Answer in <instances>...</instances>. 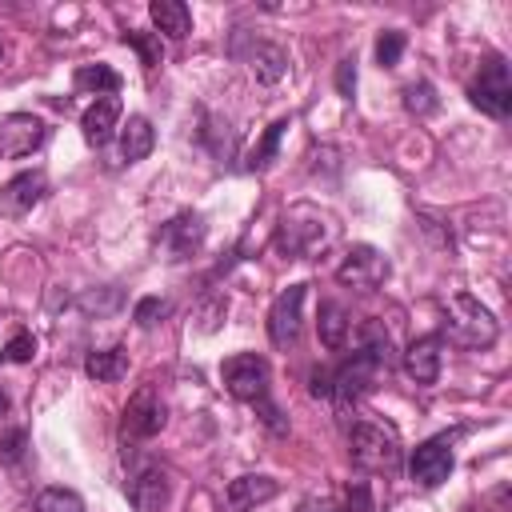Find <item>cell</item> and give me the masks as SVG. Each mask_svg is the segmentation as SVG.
I'll use <instances>...</instances> for the list:
<instances>
[{"label": "cell", "instance_id": "obj_2", "mask_svg": "<svg viewBox=\"0 0 512 512\" xmlns=\"http://www.w3.org/2000/svg\"><path fill=\"white\" fill-rule=\"evenodd\" d=\"M332 236H336V224L328 212H320L312 204H296L284 212V220L276 228V252H284L288 260H304V256L320 252Z\"/></svg>", "mask_w": 512, "mask_h": 512}, {"label": "cell", "instance_id": "obj_5", "mask_svg": "<svg viewBox=\"0 0 512 512\" xmlns=\"http://www.w3.org/2000/svg\"><path fill=\"white\" fill-rule=\"evenodd\" d=\"M124 496L136 512H160L172 496V480H168V468L156 464L152 456H140L132 460L128 468V480H124Z\"/></svg>", "mask_w": 512, "mask_h": 512}, {"label": "cell", "instance_id": "obj_10", "mask_svg": "<svg viewBox=\"0 0 512 512\" xmlns=\"http://www.w3.org/2000/svg\"><path fill=\"white\" fill-rule=\"evenodd\" d=\"M384 276H388V260L372 244H352L348 256L340 260V268H336V280L348 284V288H360V292L384 284Z\"/></svg>", "mask_w": 512, "mask_h": 512}, {"label": "cell", "instance_id": "obj_19", "mask_svg": "<svg viewBox=\"0 0 512 512\" xmlns=\"http://www.w3.org/2000/svg\"><path fill=\"white\" fill-rule=\"evenodd\" d=\"M148 16H152V24H156V36L164 32L168 40H184V36L192 32V12H188V4H180V0H152V4H148Z\"/></svg>", "mask_w": 512, "mask_h": 512}, {"label": "cell", "instance_id": "obj_20", "mask_svg": "<svg viewBox=\"0 0 512 512\" xmlns=\"http://www.w3.org/2000/svg\"><path fill=\"white\" fill-rule=\"evenodd\" d=\"M124 372H128L124 348H96V352L84 356V376L96 380V384H112V380H120Z\"/></svg>", "mask_w": 512, "mask_h": 512}, {"label": "cell", "instance_id": "obj_8", "mask_svg": "<svg viewBox=\"0 0 512 512\" xmlns=\"http://www.w3.org/2000/svg\"><path fill=\"white\" fill-rule=\"evenodd\" d=\"M48 136V124L32 112H8L0 116V160L32 156Z\"/></svg>", "mask_w": 512, "mask_h": 512}, {"label": "cell", "instance_id": "obj_11", "mask_svg": "<svg viewBox=\"0 0 512 512\" xmlns=\"http://www.w3.org/2000/svg\"><path fill=\"white\" fill-rule=\"evenodd\" d=\"M164 424H168V408H164V400L156 396V388H140V392L128 400L124 420H120L124 436H132V440H152Z\"/></svg>", "mask_w": 512, "mask_h": 512}, {"label": "cell", "instance_id": "obj_30", "mask_svg": "<svg viewBox=\"0 0 512 512\" xmlns=\"http://www.w3.org/2000/svg\"><path fill=\"white\" fill-rule=\"evenodd\" d=\"M340 512H376V500H372V488L368 480H352L344 488V508Z\"/></svg>", "mask_w": 512, "mask_h": 512}, {"label": "cell", "instance_id": "obj_16", "mask_svg": "<svg viewBox=\"0 0 512 512\" xmlns=\"http://www.w3.org/2000/svg\"><path fill=\"white\" fill-rule=\"evenodd\" d=\"M276 492H280V484H276L272 476H256V472H248V476L228 480V488H224V504H228L232 512H248V508H256V504L272 500Z\"/></svg>", "mask_w": 512, "mask_h": 512}, {"label": "cell", "instance_id": "obj_37", "mask_svg": "<svg viewBox=\"0 0 512 512\" xmlns=\"http://www.w3.org/2000/svg\"><path fill=\"white\" fill-rule=\"evenodd\" d=\"M296 512H340V504H336V500H328V496H308Z\"/></svg>", "mask_w": 512, "mask_h": 512}, {"label": "cell", "instance_id": "obj_7", "mask_svg": "<svg viewBox=\"0 0 512 512\" xmlns=\"http://www.w3.org/2000/svg\"><path fill=\"white\" fill-rule=\"evenodd\" d=\"M304 288L308 284H288L272 308H268V340L276 348H292L300 340V324H304Z\"/></svg>", "mask_w": 512, "mask_h": 512}, {"label": "cell", "instance_id": "obj_32", "mask_svg": "<svg viewBox=\"0 0 512 512\" xmlns=\"http://www.w3.org/2000/svg\"><path fill=\"white\" fill-rule=\"evenodd\" d=\"M36 356V336L32 332H16L12 340H8V348H4V360L8 364H28Z\"/></svg>", "mask_w": 512, "mask_h": 512}, {"label": "cell", "instance_id": "obj_35", "mask_svg": "<svg viewBox=\"0 0 512 512\" xmlns=\"http://www.w3.org/2000/svg\"><path fill=\"white\" fill-rule=\"evenodd\" d=\"M336 88H340V96H344V100H352V96H356V60H352V56L336 64Z\"/></svg>", "mask_w": 512, "mask_h": 512}, {"label": "cell", "instance_id": "obj_23", "mask_svg": "<svg viewBox=\"0 0 512 512\" xmlns=\"http://www.w3.org/2000/svg\"><path fill=\"white\" fill-rule=\"evenodd\" d=\"M252 72H256L260 84H276V80L288 72L284 48H276V44H256V48H252Z\"/></svg>", "mask_w": 512, "mask_h": 512}, {"label": "cell", "instance_id": "obj_14", "mask_svg": "<svg viewBox=\"0 0 512 512\" xmlns=\"http://www.w3.org/2000/svg\"><path fill=\"white\" fill-rule=\"evenodd\" d=\"M376 376H380V368H376L368 356L352 352V356L332 372V396H336L340 404H352V400H360V396L376 384Z\"/></svg>", "mask_w": 512, "mask_h": 512}, {"label": "cell", "instance_id": "obj_33", "mask_svg": "<svg viewBox=\"0 0 512 512\" xmlns=\"http://www.w3.org/2000/svg\"><path fill=\"white\" fill-rule=\"evenodd\" d=\"M116 304H120V292H116V288H104V296H100V292H84V296H80V308H84V312H96V316L112 312Z\"/></svg>", "mask_w": 512, "mask_h": 512}, {"label": "cell", "instance_id": "obj_29", "mask_svg": "<svg viewBox=\"0 0 512 512\" xmlns=\"http://www.w3.org/2000/svg\"><path fill=\"white\" fill-rule=\"evenodd\" d=\"M400 56H404V32H396V28L380 32V40H376V60H380V68L400 64Z\"/></svg>", "mask_w": 512, "mask_h": 512}, {"label": "cell", "instance_id": "obj_24", "mask_svg": "<svg viewBox=\"0 0 512 512\" xmlns=\"http://www.w3.org/2000/svg\"><path fill=\"white\" fill-rule=\"evenodd\" d=\"M76 88H80V92L112 96V92L120 88V76H116V68H108V64H84V68H76Z\"/></svg>", "mask_w": 512, "mask_h": 512}, {"label": "cell", "instance_id": "obj_13", "mask_svg": "<svg viewBox=\"0 0 512 512\" xmlns=\"http://www.w3.org/2000/svg\"><path fill=\"white\" fill-rule=\"evenodd\" d=\"M440 364H444V336H436V332L416 336L404 348V372L416 384H436L440 380Z\"/></svg>", "mask_w": 512, "mask_h": 512}, {"label": "cell", "instance_id": "obj_27", "mask_svg": "<svg viewBox=\"0 0 512 512\" xmlns=\"http://www.w3.org/2000/svg\"><path fill=\"white\" fill-rule=\"evenodd\" d=\"M124 44H132L148 68L164 60V44H160V36H156V32H124Z\"/></svg>", "mask_w": 512, "mask_h": 512}, {"label": "cell", "instance_id": "obj_9", "mask_svg": "<svg viewBox=\"0 0 512 512\" xmlns=\"http://www.w3.org/2000/svg\"><path fill=\"white\" fill-rule=\"evenodd\" d=\"M448 472H452V436H448V432H440V436L416 444V452H412V460H408V476H412L420 488L444 484Z\"/></svg>", "mask_w": 512, "mask_h": 512}, {"label": "cell", "instance_id": "obj_31", "mask_svg": "<svg viewBox=\"0 0 512 512\" xmlns=\"http://www.w3.org/2000/svg\"><path fill=\"white\" fill-rule=\"evenodd\" d=\"M288 124H292V120H276V124H272V128L264 132V140H260V148L252 152V168H264V164L272 160V152H276V144H280V136L288 132Z\"/></svg>", "mask_w": 512, "mask_h": 512}, {"label": "cell", "instance_id": "obj_38", "mask_svg": "<svg viewBox=\"0 0 512 512\" xmlns=\"http://www.w3.org/2000/svg\"><path fill=\"white\" fill-rule=\"evenodd\" d=\"M0 412H8V396L4 392H0Z\"/></svg>", "mask_w": 512, "mask_h": 512}, {"label": "cell", "instance_id": "obj_28", "mask_svg": "<svg viewBox=\"0 0 512 512\" xmlns=\"http://www.w3.org/2000/svg\"><path fill=\"white\" fill-rule=\"evenodd\" d=\"M168 312H172V304H168V300H160V296H144V300H136L132 320H136L140 328H152V324H160Z\"/></svg>", "mask_w": 512, "mask_h": 512}, {"label": "cell", "instance_id": "obj_34", "mask_svg": "<svg viewBox=\"0 0 512 512\" xmlns=\"http://www.w3.org/2000/svg\"><path fill=\"white\" fill-rule=\"evenodd\" d=\"M24 444H28L24 428H12L8 436H0V460H4V464H16V460L24 456Z\"/></svg>", "mask_w": 512, "mask_h": 512}, {"label": "cell", "instance_id": "obj_15", "mask_svg": "<svg viewBox=\"0 0 512 512\" xmlns=\"http://www.w3.org/2000/svg\"><path fill=\"white\" fill-rule=\"evenodd\" d=\"M44 192H48L44 172H20V176H12V180L0 188V212H8V216L32 212V208L44 200Z\"/></svg>", "mask_w": 512, "mask_h": 512}, {"label": "cell", "instance_id": "obj_12", "mask_svg": "<svg viewBox=\"0 0 512 512\" xmlns=\"http://www.w3.org/2000/svg\"><path fill=\"white\" fill-rule=\"evenodd\" d=\"M200 244H204V216H196V212L172 216V220L160 228V236H156V248H160L168 260H188Z\"/></svg>", "mask_w": 512, "mask_h": 512}, {"label": "cell", "instance_id": "obj_25", "mask_svg": "<svg viewBox=\"0 0 512 512\" xmlns=\"http://www.w3.org/2000/svg\"><path fill=\"white\" fill-rule=\"evenodd\" d=\"M436 88L428 84V80H412V84H404V108L412 112V116H428V112H436Z\"/></svg>", "mask_w": 512, "mask_h": 512}, {"label": "cell", "instance_id": "obj_1", "mask_svg": "<svg viewBox=\"0 0 512 512\" xmlns=\"http://www.w3.org/2000/svg\"><path fill=\"white\" fill-rule=\"evenodd\" d=\"M220 376H224V388H228L236 400L252 404V408L260 412V420H264L272 432H284V428H288V424L280 420V408H276V404H272V396H268L272 368H268V360H264V356H256V352L228 356V360H224V368H220Z\"/></svg>", "mask_w": 512, "mask_h": 512}, {"label": "cell", "instance_id": "obj_3", "mask_svg": "<svg viewBox=\"0 0 512 512\" xmlns=\"http://www.w3.org/2000/svg\"><path fill=\"white\" fill-rule=\"evenodd\" d=\"M444 336L460 348H488V344H496L500 324L472 292H456L444 308Z\"/></svg>", "mask_w": 512, "mask_h": 512}, {"label": "cell", "instance_id": "obj_36", "mask_svg": "<svg viewBox=\"0 0 512 512\" xmlns=\"http://www.w3.org/2000/svg\"><path fill=\"white\" fill-rule=\"evenodd\" d=\"M308 392H312L316 400H320V396L328 400V396H332V372H328V368H312V372H308Z\"/></svg>", "mask_w": 512, "mask_h": 512}, {"label": "cell", "instance_id": "obj_4", "mask_svg": "<svg viewBox=\"0 0 512 512\" xmlns=\"http://www.w3.org/2000/svg\"><path fill=\"white\" fill-rule=\"evenodd\" d=\"M348 456L364 472H396L400 468V436L380 420H356L348 432Z\"/></svg>", "mask_w": 512, "mask_h": 512}, {"label": "cell", "instance_id": "obj_17", "mask_svg": "<svg viewBox=\"0 0 512 512\" xmlns=\"http://www.w3.org/2000/svg\"><path fill=\"white\" fill-rule=\"evenodd\" d=\"M116 124H120V100H116V96H100V100L88 104L84 116H80V132H84V140L96 144V148H104V144L112 140Z\"/></svg>", "mask_w": 512, "mask_h": 512}, {"label": "cell", "instance_id": "obj_21", "mask_svg": "<svg viewBox=\"0 0 512 512\" xmlns=\"http://www.w3.org/2000/svg\"><path fill=\"white\" fill-rule=\"evenodd\" d=\"M152 144H156V132H152L148 116H128V124L120 132V156L128 164H136V160H144L152 152Z\"/></svg>", "mask_w": 512, "mask_h": 512}, {"label": "cell", "instance_id": "obj_26", "mask_svg": "<svg viewBox=\"0 0 512 512\" xmlns=\"http://www.w3.org/2000/svg\"><path fill=\"white\" fill-rule=\"evenodd\" d=\"M36 512H84V500L72 488H44L36 496Z\"/></svg>", "mask_w": 512, "mask_h": 512}, {"label": "cell", "instance_id": "obj_18", "mask_svg": "<svg viewBox=\"0 0 512 512\" xmlns=\"http://www.w3.org/2000/svg\"><path fill=\"white\" fill-rule=\"evenodd\" d=\"M356 352L368 356L380 372H388L392 368V336H388V328L380 320H360V328H356Z\"/></svg>", "mask_w": 512, "mask_h": 512}, {"label": "cell", "instance_id": "obj_6", "mask_svg": "<svg viewBox=\"0 0 512 512\" xmlns=\"http://www.w3.org/2000/svg\"><path fill=\"white\" fill-rule=\"evenodd\" d=\"M468 100L484 112V116H496L504 120L512 112V80H508V60L504 56H488L468 88Z\"/></svg>", "mask_w": 512, "mask_h": 512}, {"label": "cell", "instance_id": "obj_39", "mask_svg": "<svg viewBox=\"0 0 512 512\" xmlns=\"http://www.w3.org/2000/svg\"><path fill=\"white\" fill-rule=\"evenodd\" d=\"M0 56H4V44H0Z\"/></svg>", "mask_w": 512, "mask_h": 512}, {"label": "cell", "instance_id": "obj_22", "mask_svg": "<svg viewBox=\"0 0 512 512\" xmlns=\"http://www.w3.org/2000/svg\"><path fill=\"white\" fill-rule=\"evenodd\" d=\"M316 328H320L324 348H344V340H348V332H352V320H348V312H344L340 300H324Z\"/></svg>", "mask_w": 512, "mask_h": 512}]
</instances>
